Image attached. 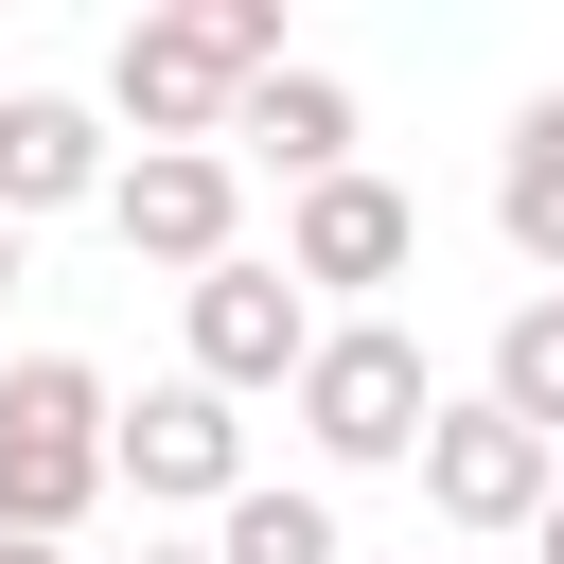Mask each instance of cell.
I'll return each mask as SVG.
<instances>
[{
	"label": "cell",
	"instance_id": "obj_1",
	"mask_svg": "<svg viewBox=\"0 0 564 564\" xmlns=\"http://www.w3.org/2000/svg\"><path fill=\"white\" fill-rule=\"evenodd\" d=\"M106 476H123V405H106V370H88V352H18V370H0V529L70 546Z\"/></svg>",
	"mask_w": 564,
	"mask_h": 564
},
{
	"label": "cell",
	"instance_id": "obj_2",
	"mask_svg": "<svg viewBox=\"0 0 564 564\" xmlns=\"http://www.w3.org/2000/svg\"><path fill=\"white\" fill-rule=\"evenodd\" d=\"M282 405H300V441H317L335 476H388V458L423 476V423H441V388H423V335H405V317H335V335H317V370H300Z\"/></svg>",
	"mask_w": 564,
	"mask_h": 564
},
{
	"label": "cell",
	"instance_id": "obj_3",
	"mask_svg": "<svg viewBox=\"0 0 564 564\" xmlns=\"http://www.w3.org/2000/svg\"><path fill=\"white\" fill-rule=\"evenodd\" d=\"M176 317H194V388H229V405H247V388H300L317 335H335V317L300 300V264H264V247L212 264V282H176Z\"/></svg>",
	"mask_w": 564,
	"mask_h": 564
},
{
	"label": "cell",
	"instance_id": "obj_4",
	"mask_svg": "<svg viewBox=\"0 0 564 564\" xmlns=\"http://www.w3.org/2000/svg\"><path fill=\"white\" fill-rule=\"evenodd\" d=\"M423 511L476 529V546H494V529H546V511H564V441H529V423L476 388V405L423 423Z\"/></svg>",
	"mask_w": 564,
	"mask_h": 564
},
{
	"label": "cell",
	"instance_id": "obj_5",
	"mask_svg": "<svg viewBox=\"0 0 564 564\" xmlns=\"http://www.w3.org/2000/svg\"><path fill=\"white\" fill-rule=\"evenodd\" d=\"M106 229H123V264L212 282V264H247V159H123L106 176Z\"/></svg>",
	"mask_w": 564,
	"mask_h": 564
},
{
	"label": "cell",
	"instance_id": "obj_6",
	"mask_svg": "<svg viewBox=\"0 0 564 564\" xmlns=\"http://www.w3.org/2000/svg\"><path fill=\"white\" fill-rule=\"evenodd\" d=\"M282 264H300V300H388L405 264H423V212L352 159V176H317V194H282Z\"/></svg>",
	"mask_w": 564,
	"mask_h": 564
},
{
	"label": "cell",
	"instance_id": "obj_7",
	"mask_svg": "<svg viewBox=\"0 0 564 564\" xmlns=\"http://www.w3.org/2000/svg\"><path fill=\"white\" fill-rule=\"evenodd\" d=\"M123 494H141V511H229V494H247V405L194 388V370L141 388V405H123Z\"/></svg>",
	"mask_w": 564,
	"mask_h": 564
},
{
	"label": "cell",
	"instance_id": "obj_8",
	"mask_svg": "<svg viewBox=\"0 0 564 564\" xmlns=\"http://www.w3.org/2000/svg\"><path fill=\"white\" fill-rule=\"evenodd\" d=\"M106 106H70V88H0V212L35 229V212H106Z\"/></svg>",
	"mask_w": 564,
	"mask_h": 564
},
{
	"label": "cell",
	"instance_id": "obj_9",
	"mask_svg": "<svg viewBox=\"0 0 564 564\" xmlns=\"http://www.w3.org/2000/svg\"><path fill=\"white\" fill-rule=\"evenodd\" d=\"M494 229H511V264L564 300V88L511 106V141H494Z\"/></svg>",
	"mask_w": 564,
	"mask_h": 564
},
{
	"label": "cell",
	"instance_id": "obj_10",
	"mask_svg": "<svg viewBox=\"0 0 564 564\" xmlns=\"http://www.w3.org/2000/svg\"><path fill=\"white\" fill-rule=\"evenodd\" d=\"M229 159H282L300 194H317V176H352V88H335V70H264V88H247V123H229Z\"/></svg>",
	"mask_w": 564,
	"mask_h": 564
},
{
	"label": "cell",
	"instance_id": "obj_11",
	"mask_svg": "<svg viewBox=\"0 0 564 564\" xmlns=\"http://www.w3.org/2000/svg\"><path fill=\"white\" fill-rule=\"evenodd\" d=\"M212 564H352V529H335V494H282V476H247V494L212 511Z\"/></svg>",
	"mask_w": 564,
	"mask_h": 564
},
{
	"label": "cell",
	"instance_id": "obj_12",
	"mask_svg": "<svg viewBox=\"0 0 564 564\" xmlns=\"http://www.w3.org/2000/svg\"><path fill=\"white\" fill-rule=\"evenodd\" d=\"M494 405H511L529 441H564V300H511V317H494Z\"/></svg>",
	"mask_w": 564,
	"mask_h": 564
},
{
	"label": "cell",
	"instance_id": "obj_13",
	"mask_svg": "<svg viewBox=\"0 0 564 564\" xmlns=\"http://www.w3.org/2000/svg\"><path fill=\"white\" fill-rule=\"evenodd\" d=\"M0 564H70V546H35V529H0Z\"/></svg>",
	"mask_w": 564,
	"mask_h": 564
},
{
	"label": "cell",
	"instance_id": "obj_14",
	"mask_svg": "<svg viewBox=\"0 0 564 564\" xmlns=\"http://www.w3.org/2000/svg\"><path fill=\"white\" fill-rule=\"evenodd\" d=\"M0 300H18V212H0Z\"/></svg>",
	"mask_w": 564,
	"mask_h": 564
},
{
	"label": "cell",
	"instance_id": "obj_15",
	"mask_svg": "<svg viewBox=\"0 0 564 564\" xmlns=\"http://www.w3.org/2000/svg\"><path fill=\"white\" fill-rule=\"evenodd\" d=\"M529 564H564V511H546V529H529Z\"/></svg>",
	"mask_w": 564,
	"mask_h": 564
},
{
	"label": "cell",
	"instance_id": "obj_16",
	"mask_svg": "<svg viewBox=\"0 0 564 564\" xmlns=\"http://www.w3.org/2000/svg\"><path fill=\"white\" fill-rule=\"evenodd\" d=\"M141 564H212V546H141Z\"/></svg>",
	"mask_w": 564,
	"mask_h": 564
}]
</instances>
